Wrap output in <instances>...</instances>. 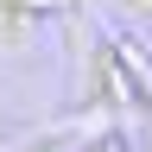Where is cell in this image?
<instances>
[{
	"instance_id": "6da1fadb",
	"label": "cell",
	"mask_w": 152,
	"mask_h": 152,
	"mask_svg": "<svg viewBox=\"0 0 152 152\" xmlns=\"http://www.w3.org/2000/svg\"><path fill=\"white\" fill-rule=\"evenodd\" d=\"M133 7H152V0H133Z\"/></svg>"
}]
</instances>
